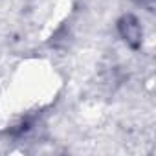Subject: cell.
Segmentation results:
<instances>
[{"mask_svg":"<svg viewBox=\"0 0 156 156\" xmlns=\"http://www.w3.org/2000/svg\"><path fill=\"white\" fill-rule=\"evenodd\" d=\"M138 2H140L141 6H145L149 11H152V9H154V0H138Z\"/></svg>","mask_w":156,"mask_h":156,"instance_id":"7a4b0ae2","label":"cell"},{"mask_svg":"<svg viewBox=\"0 0 156 156\" xmlns=\"http://www.w3.org/2000/svg\"><path fill=\"white\" fill-rule=\"evenodd\" d=\"M118 30H119L121 39L127 42V46H130L132 50H138V48L141 46L143 30H141L140 20H138L134 15H123V17L118 20Z\"/></svg>","mask_w":156,"mask_h":156,"instance_id":"6da1fadb","label":"cell"}]
</instances>
